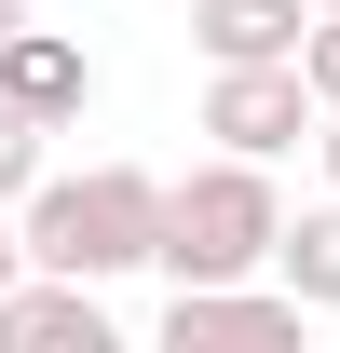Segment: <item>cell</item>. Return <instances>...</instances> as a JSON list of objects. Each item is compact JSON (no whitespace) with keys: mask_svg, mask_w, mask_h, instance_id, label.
I'll use <instances>...</instances> for the list:
<instances>
[{"mask_svg":"<svg viewBox=\"0 0 340 353\" xmlns=\"http://www.w3.org/2000/svg\"><path fill=\"white\" fill-rule=\"evenodd\" d=\"M14 28H28V0H0V41H14Z\"/></svg>","mask_w":340,"mask_h":353,"instance_id":"13","label":"cell"},{"mask_svg":"<svg viewBox=\"0 0 340 353\" xmlns=\"http://www.w3.org/2000/svg\"><path fill=\"white\" fill-rule=\"evenodd\" d=\"M299 28H313V0H191V41H205V68L299 54Z\"/></svg>","mask_w":340,"mask_h":353,"instance_id":"7","label":"cell"},{"mask_svg":"<svg viewBox=\"0 0 340 353\" xmlns=\"http://www.w3.org/2000/svg\"><path fill=\"white\" fill-rule=\"evenodd\" d=\"M205 136L245 150V163L299 150V136H313V82H299V54H245V68H218V82H205Z\"/></svg>","mask_w":340,"mask_h":353,"instance_id":"3","label":"cell"},{"mask_svg":"<svg viewBox=\"0 0 340 353\" xmlns=\"http://www.w3.org/2000/svg\"><path fill=\"white\" fill-rule=\"evenodd\" d=\"M164 340L191 353V340H299V299L286 285H245V272H232V285H177L164 299Z\"/></svg>","mask_w":340,"mask_h":353,"instance_id":"6","label":"cell"},{"mask_svg":"<svg viewBox=\"0 0 340 353\" xmlns=\"http://www.w3.org/2000/svg\"><path fill=\"white\" fill-rule=\"evenodd\" d=\"M299 82H313V109H340V14L299 28Z\"/></svg>","mask_w":340,"mask_h":353,"instance_id":"10","label":"cell"},{"mask_svg":"<svg viewBox=\"0 0 340 353\" xmlns=\"http://www.w3.org/2000/svg\"><path fill=\"white\" fill-rule=\"evenodd\" d=\"M28 190H41V123L0 109V204H28Z\"/></svg>","mask_w":340,"mask_h":353,"instance_id":"9","label":"cell"},{"mask_svg":"<svg viewBox=\"0 0 340 353\" xmlns=\"http://www.w3.org/2000/svg\"><path fill=\"white\" fill-rule=\"evenodd\" d=\"M55 340L109 353V299H95L82 272H14L0 285V353H55Z\"/></svg>","mask_w":340,"mask_h":353,"instance_id":"5","label":"cell"},{"mask_svg":"<svg viewBox=\"0 0 340 353\" xmlns=\"http://www.w3.org/2000/svg\"><path fill=\"white\" fill-rule=\"evenodd\" d=\"M0 109H28V123H82L95 109V54L68 41V28H41V14H28V28H14V41H0Z\"/></svg>","mask_w":340,"mask_h":353,"instance_id":"4","label":"cell"},{"mask_svg":"<svg viewBox=\"0 0 340 353\" xmlns=\"http://www.w3.org/2000/svg\"><path fill=\"white\" fill-rule=\"evenodd\" d=\"M272 231H286L272 163L218 150V163L164 176V245H150V272H164V285H232V272H272Z\"/></svg>","mask_w":340,"mask_h":353,"instance_id":"2","label":"cell"},{"mask_svg":"<svg viewBox=\"0 0 340 353\" xmlns=\"http://www.w3.org/2000/svg\"><path fill=\"white\" fill-rule=\"evenodd\" d=\"M272 285H286L299 312H340V204H299V218L272 231Z\"/></svg>","mask_w":340,"mask_h":353,"instance_id":"8","label":"cell"},{"mask_svg":"<svg viewBox=\"0 0 340 353\" xmlns=\"http://www.w3.org/2000/svg\"><path fill=\"white\" fill-rule=\"evenodd\" d=\"M14 272H28V231H14V218H0V285H14Z\"/></svg>","mask_w":340,"mask_h":353,"instance_id":"12","label":"cell"},{"mask_svg":"<svg viewBox=\"0 0 340 353\" xmlns=\"http://www.w3.org/2000/svg\"><path fill=\"white\" fill-rule=\"evenodd\" d=\"M313 14H340V0H313Z\"/></svg>","mask_w":340,"mask_h":353,"instance_id":"14","label":"cell"},{"mask_svg":"<svg viewBox=\"0 0 340 353\" xmlns=\"http://www.w3.org/2000/svg\"><path fill=\"white\" fill-rule=\"evenodd\" d=\"M14 231H28V272H82V285H109V272H150V245H164V176H136V163L41 176Z\"/></svg>","mask_w":340,"mask_h":353,"instance_id":"1","label":"cell"},{"mask_svg":"<svg viewBox=\"0 0 340 353\" xmlns=\"http://www.w3.org/2000/svg\"><path fill=\"white\" fill-rule=\"evenodd\" d=\"M313 150H327V190H340V109H313Z\"/></svg>","mask_w":340,"mask_h":353,"instance_id":"11","label":"cell"}]
</instances>
